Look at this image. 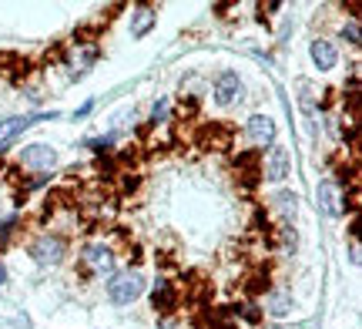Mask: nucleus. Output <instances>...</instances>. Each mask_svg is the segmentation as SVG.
Segmentation results:
<instances>
[{
    "mask_svg": "<svg viewBox=\"0 0 362 329\" xmlns=\"http://www.w3.org/2000/svg\"><path fill=\"white\" fill-rule=\"evenodd\" d=\"M141 292H144L141 272H131V269H128V272H121V276H115V279H111V286H107V296H111L117 306L134 303Z\"/></svg>",
    "mask_w": 362,
    "mask_h": 329,
    "instance_id": "1",
    "label": "nucleus"
},
{
    "mask_svg": "<svg viewBox=\"0 0 362 329\" xmlns=\"http://www.w3.org/2000/svg\"><path fill=\"white\" fill-rule=\"evenodd\" d=\"M64 238H57V236H40L34 246H30V255L37 259L40 265H57L61 259H64Z\"/></svg>",
    "mask_w": 362,
    "mask_h": 329,
    "instance_id": "2",
    "label": "nucleus"
},
{
    "mask_svg": "<svg viewBox=\"0 0 362 329\" xmlns=\"http://www.w3.org/2000/svg\"><path fill=\"white\" fill-rule=\"evenodd\" d=\"M47 118H57V115H30V118H7V121H0V151L11 145L17 134H24L30 125H37V121H47Z\"/></svg>",
    "mask_w": 362,
    "mask_h": 329,
    "instance_id": "3",
    "label": "nucleus"
},
{
    "mask_svg": "<svg viewBox=\"0 0 362 329\" xmlns=\"http://www.w3.org/2000/svg\"><path fill=\"white\" fill-rule=\"evenodd\" d=\"M54 161H57V151L51 145H27L21 151V165L24 168H34V171H47L54 168Z\"/></svg>",
    "mask_w": 362,
    "mask_h": 329,
    "instance_id": "4",
    "label": "nucleus"
},
{
    "mask_svg": "<svg viewBox=\"0 0 362 329\" xmlns=\"http://www.w3.org/2000/svg\"><path fill=\"white\" fill-rule=\"evenodd\" d=\"M319 205H322L325 215H342V205H346V198H342V185L336 178H325L319 185Z\"/></svg>",
    "mask_w": 362,
    "mask_h": 329,
    "instance_id": "5",
    "label": "nucleus"
},
{
    "mask_svg": "<svg viewBox=\"0 0 362 329\" xmlns=\"http://www.w3.org/2000/svg\"><path fill=\"white\" fill-rule=\"evenodd\" d=\"M245 132H248V142H252V145L265 148L275 142V121L265 118V115H255V118H248Z\"/></svg>",
    "mask_w": 362,
    "mask_h": 329,
    "instance_id": "6",
    "label": "nucleus"
},
{
    "mask_svg": "<svg viewBox=\"0 0 362 329\" xmlns=\"http://www.w3.org/2000/svg\"><path fill=\"white\" fill-rule=\"evenodd\" d=\"M288 168H292L288 151H285V148H272L269 158H265V182H282V178H288Z\"/></svg>",
    "mask_w": 362,
    "mask_h": 329,
    "instance_id": "7",
    "label": "nucleus"
},
{
    "mask_svg": "<svg viewBox=\"0 0 362 329\" xmlns=\"http://www.w3.org/2000/svg\"><path fill=\"white\" fill-rule=\"evenodd\" d=\"M84 262L94 269V272H111L115 269V252L101 246V242H90L88 249H84Z\"/></svg>",
    "mask_w": 362,
    "mask_h": 329,
    "instance_id": "8",
    "label": "nucleus"
},
{
    "mask_svg": "<svg viewBox=\"0 0 362 329\" xmlns=\"http://www.w3.org/2000/svg\"><path fill=\"white\" fill-rule=\"evenodd\" d=\"M238 94H242V81H238V74H235V71H225V74L215 81V101H218V105H232Z\"/></svg>",
    "mask_w": 362,
    "mask_h": 329,
    "instance_id": "9",
    "label": "nucleus"
},
{
    "mask_svg": "<svg viewBox=\"0 0 362 329\" xmlns=\"http://www.w3.org/2000/svg\"><path fill=\"white\" fill-rule=\"evenodd\" d=\"M312 61L319 64V71H332L336 61H339L336 44H329V40H315V44H312Z\"/></svg>",
    "mask_w": 362,
    "mask_h": 329,
    "instance_id": "10",
    "label": "nucleus"
},
{
    "mask_svg": "<svg viewBox=\"0 0 362 329\" xmlns=\"http://www.w3.org/2000/svg\"><path fill=\"white\" fill-rule=\"evenodd\" d=\"M151 27H155V11L151 7H138L134 21H131V37H144Z\"/></svg>",
    "mask_w": 362,
    "mask_h": 329,
    "instance_id": "11",
    "label": "nucleus"
},
{
    "mask_svg": "<svg viewBox=\"0 0 362 329\" xmlns=\"http://www.w3.org/2000/svg\"><path fill=\"white\" fill-rule=\"evenodd\" d=\"M151 303H155V309H161V313H168L171 306H175V289H171L168 282H158L155 296H151Z\"/></svg>",
    "mask_w": 362,
    "mask_h": 329,
    "instance_id": "12",
    "label": "nucleus"
},
{
    "mask_svg": "<svg viewBox=\"0 0 362 329\" xmlns=\"http://www.w3.org/2000/svg\"><path fill=\"white\" fill-rule=\"evenodd\" d=\"M275 205H279V212H282L285 222H292L298 212V198L292 195V192H282V195H275Z\"/></svg>",
    "mask_w": 362,
    "mask_h": 329,
    "instance_id": "13",
    "label": "nucleus"
},
{
    "mask_svg": "<svg viewBox=\"0 0 362 329\" xmlns=\"http://www.w3.org/2000/svg\"><path fill=\"white\" fill-rule=\"evenodd\" d=\"M269 306L275 316H288V313H292V296H288V292H275L269 299Z\"/></svg>",
    "mask_w": 362,
    "mask_h": 329,
    "instance_id": "14",
    "label": "nucleus"
},
{
    "mask_svg": "<svg viewBox=\"0 0 362 329\" xmlns=\"http://www.w3.org/2000/svg\"><path fill=\"white\" fill-rule=\"evenodd\" d=\"M282 249H285V252H292V249H296V232H292L288 225L282 229Z\"/></svg>",
    "mask_w": 362,
    "mask_h": 329,
    "instance_id": "15",
    "label": "nucleus"
},
{
    "mask_svg": "<svg viewBox=\"0 0 362 329\" xmlns=\"http://www.w3.org/2000/svg\"><path fill=\"white\" fill-rule=\"evenodd\" d=\"M342 37L349 40V44H359V27L349 24V27H342Z\"/></svg>",
    "mask_w": 362,
    "mask_h": 329,
    "instance_id": "16",
    "label": "nucleus"
},
{
    "mask_svg": "<svg viewBox=\"0 0 362 329\" xmlns=\"http://www.w3.org/2000/svg\"><path fill=\"white\" fill-rule=\"evenodd\" d=\"M4 279H7V269H4V265H0V282H4Z\"/></svg>",
    "mask_w": 362,
    "mask_h": 329,
    "instance_id": "17",
    "label": "nucleus"
},
{
    "mask_svg": "<svg viewBox=\"0 0 362 329\" xmlns=\"http://www.w3.org/2000/svg\"><path fill=\"white\" fill-rule=\"evenodd\" d=\"M269 329H279V326H269Z\"/></svg>",
    "mask_w": 362,
    "mask_h": 329,
    "instance_id": "18",
    "label": "nucleus"
}]
</instances>
